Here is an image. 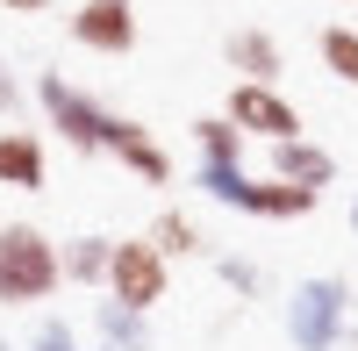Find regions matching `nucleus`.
Segmentation results:
<instances>
[{"label": "nucleus", "mask_w": 358, "mask_h": 351, "mask_svg": "<svg viewBox=\"0 0 358 351\" xmlns=\"http://www.w3.org/2000/svg\"><path fill=\"white\" fill-rule=\"evenodd\" d=\"M172 287V258L151 244V237H115V258H108V301H122L136 315H151Z\"/></svg>", "instance_id": "obj_5"}, {"label": "nucleus", "mask_w": 358, "mask_h": 351, "mask_svg": "<svg viewBox=\"0 0 358 351\" xmlns=\"http://www.w3.org/2000/svg\"><path fill=\"white\" fill-rule=\"evenodd\" d=\"M351 237H358V194H351Z\"/></svg>", "instance_id": "obj_22"}, {"label": "nucleus", "mask_w": 358, "mask_h": 351, "mask_svg": "<svg viewBox=\"0 0 358 351\" xmlns=\"http://www.w3.org/2000/svg\"><path fill=\"white\" fill-rule=\"evenodd\" d=\"M222 115H229L244 136H258V143H287V136H301V108H294L280 86H251V79H236L229 101H222Z\"/></svg>", "instance_id": "obj_6"}, {"label": "nucleus", "mask_w": 358, "mask_h": 351, "mask_svg": "<svg viewBox=\"0 0 358 351\" xmlns=\"http://www.w3.org/2000/svg\"><path fill=\"white\" fill-rule=\"evenodd\" d=\"M0 8H8V15H43L50 0H0Z\"/></svg>", "instance_id": "obj_20"}, {"label": "nucleus", "mask_w": 358, "mask_h": 351, "mask_svg": "<svg viewBox=\"0 0 358 351\" xmlns=\"http://www.w3.org/2000/svg\"><path fill=\"white\" fill-rule=\"evenodd\" d=\"M222 65H229L236 79H251V86H280V72H287V50H280V36H273V29L236 22L229 36H222Z\"/></svg>", "instance_id": "obj_9"}, {"label": "nucleus", "mask_w": 358, "mask_h": 351, "mask_svg": "<svg viewBox=\"0 0 358 351\" xmlns=\"http://www.w3.org/2000/svg\"><path fill=\"white\" fill-rule=\"evenodd\" d=\"M94 351H108V344H94Z\"/></svg>", "instance_id": "obj_24"}, {"label": "nucleus", "mask_w": 358, "mask_h": 351, "mask_svg": "<svg viewBox=\"0 0 358 351\" xmlns=\"http://www.w3.org/2000/svg\"><path fill=\"white\" fill-rule=\"evenodd\" d=\"M215 280L229 287L236 301H265V294H273V273H265L258 258H244V251H222L215 258Z\"/></svg>", "instance_id": "obj_17"}, {"label": "nucleus", "mask_w": 358, "mask_h": 351, "mask_svg": "<svg viewBox=\"0 0 358 351\" xmlns=\"http://www.w3.org/2000/svg\"><path fill=\"white\" fill-rule=\"evenodd\" d=\"M273 180L322 194V187H337V151L315 136H287V143H273Z\"/></svg>", "instance_id": "obj_10"}, {"label": "nucleus", "mask_w": 358, "mask_h": 351, "mask_svg": "<svg viewBox=\"0 0 358 351\" xmlns=\"http://www.w3.org/2000/svg\"><path fill=\"white\" fill-rule=\"evenodd\" d=\"M194 151H201V165H244L251 136L236 129L229 115H194Z\"/></svg>", "instance_id": "obj_15"}, {"label": "nucleus", "mask_w": 358, "mask_h": 351, "mask_svg": "<svg viewBox=\"0 0 358 351\" xmlns=\"http://www.w3.org/2000/svg\"><path fill=\"white\" fill-rule=\"evenodd\" d=\"M280 323H287V344H294V351H344V330H351V280H344V273H308V280L287 294Z\"/></svg>", "instance_id": "obj_3"}, {"label": "nucleus", "mask_w": 358, "mask_h": 351, "mask_svg": "<svg viewBox=\"0 0 358 351\" xmlns=\"http://www.w3.org/2000/svg\"><path fill=\"white\" fill-rule=\"evenodd\" d=\"M0 187L15 194H43L50 187V158L36 129H0Z\"/></svg>", "instance_id": "obj_11"}, {"label": "nucleus", "mask_w": 358, "mask_h": 351, "mask_svg": "<svg viewBox=\"0 0 358 351\" xmlns=\"http://www.w3.org/2000/svg\"><path fill=\"white\" fill-rule=\"evenodd\" d=\"M57 287V237H43L36 222H0V308H43Z\"/></svg>", "instance_id": "obj_2"}, {"label": "nucleus", "mask_w": 358, "mask_h": 351, "mask_svg": "<svg viewBox=\"0 0 358 351\" xmlns=\"http://www.w3.org/2000/svg\"><path fill=\"white\" fill-rule=\"evenodd\" d=\"M36 108H43V122L72 143L79 158H108V122H115V108H101V94H86V86H72L65 72H36Z\"/></svg>", "instance_id": "obj_4"}, {"label": "nucleus", "mask_w": 358, "mask_h": 351, "mask_svg": "<svg viewBox=\"0 0 358 351\" xmlns=\"http://www.w3.org/2000/svg\"><path fill=\"white\" fill-rule=\"evenodd\" d=\"M0 351H15V344H8V330H0Z\"/></svg>", "instance_id": "obj_23"}, {"label": "nucleus", "mask_w": 358, "mask_h": 351, "mask_svg": "<svg viewBox=\"0 0 358 351\" xmlns=\"http://www.w3.org/2000/svg\"><path fill=\"white\" fill-rule=\"evenodd\" d=\"M194 187L208 201H222V208L251 215V222H301L322 201L308 187H287V180H273V172H244V165H194Z\"/></svg>", "instance_id": "obj_1"}, {"label": "nucleus", "mask_w": 358, "mask_h": 351, "mask_svg": "<svg viewBox=\"0 0 358 351\" xmlns=\"http://www.w3.org/2000/svg\"><path fill=\"white\" fill-rule=\"evenodd\" d=\"M143 237H151V244L172 258V266H179V258H208V237H201V222H194L187 208H158Z\"/></svg>", "instance_id": "obj_14"}, {"label": "nucleus", "mask_w": 358, "mask_h": 351, "mask_svg": "<svg viewBox=\"0 0 358 351\" xmlns=\"http://www.w3.org/2000/svg\"><path fill=\"white\" fill-rule=\"evenodd\" d=\"M108 258H115V237H65L57 244L65 287H108Z\"/></svg>", "instance_id": "obj_13"}, {"label": "nucleus", "mask_w": 358, "mask_h": 351, "mask_svg": "<svg viewBox=\"0 0 358 351\" xmlns=\"http://www.w3.org/2000/svg\"><path fill=\"white\" fill-rule=\"evenodd\" d=\"M108 158L122 165V172H136L143 187H172V180H179L172 151H165V143L136 122V115H115V122H108Z\"/></svg>", "instance_id": "obj_8"}, {"label": "nucleus", "mask_w": 358, "mask_h": 351, "mask_svg": "<svg viewBox=\"0 0 358 351\" xmlns=\"http://www.w3.org/2000/svg\"><path fill=\"white\" fill-rule=\"evenodd\" d=\"M22 79H15V65H8V50H0V122H15V115H22Z\"/></svg>", "instance_id": "obj_19"}, {"label": "nucleus", "mask_w": 358, "mask_h": 351, "mask_svg": "<svg viewBox=\"0 0 358 351\" xmlns=\"http://www.w3.org/2000/svg\"><path fill=\"white\" fill-rule=\"evenodd\" d=\"M344 351H358V323H351V330H344Z\"/></svg>", "instance_id": "obj_21"}, {"label": "nucleus", "mask_w": 358, "mask_h": 351, "mask_svg": "<svg viewBox=\"0 0 358 351\" xmlns=\"http://www.w3.org/2000/svg\"><path fill=\"white\" fill-rule=\"evenodd\" d=\"M72 43L94 57H129L136 50V0H79L72 8Z\"/></svg>", "instance_id": "obj_7"}, {"label": "nucleus", "mask_w": 358, "mask_h": 351, "mask_svg": "<svg viewBox=\"0 0 358 351\" xmlns=\"http://www.w3.org/2000/svg\"><path fill=\"white\" fill-rule=\"evenodd\" d=\"M94 344H108V351H151L158 337H151V315H136L122 301H94Z\"/></svg>", "instance_id": "obj_12"}, {"label": "nucleus", "mask_w": 358, "mask_h": 351, "mask_svg": "<svg viewBox=\"0 0 358 351\" xmlns=\"http://www.w3.org/2000/svg\"><path fill=\"white\" fill-rule=\"evenodd\" d=\"M315 57H322V72H330L337 86H358V29L351 22H330L315 36Z\"/></svg>", "instance_id": "obj_16"}, {"label": "nucleus", "mask_w": 358, "mask_h": 351, "mask_svg": "<svg viewBox=\"0 0 358 351\" xmlns=\"http://www.w3.org/2000/svg\"><path fill=\"white\" fill-rule=\"evenodd\" d=\"M29 351H79V330L65 323V315H43V323L29 330Z\"/></svg>", "instance_id": "obj_18"}]
</instances>
